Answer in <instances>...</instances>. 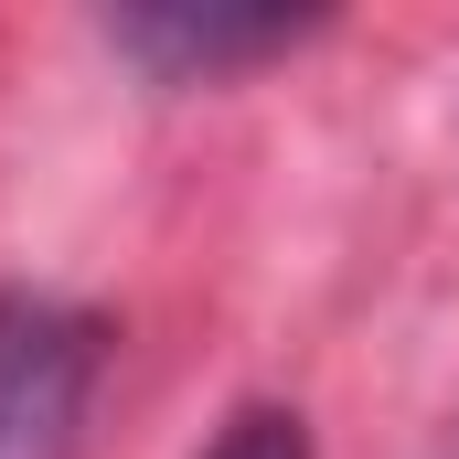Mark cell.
Masks as SVG:
<instances>
[{
    "label": "cell",
    "instance_id": "obj_1",
    "mask_svg": "<svg viewBox=\"0 0 459 459\" xmlns=\"http://www.w3.org/2000/svg\"><path fill=\"white\" fill-rule=\"evenodd\" d=\"M97 385V321L65 299H0V459H75V417Z\"/></svg>",
    "mask_w": 459,
    "mask_h": 459
},
{
    "label": "cell",
    "instance_id": "obj_2",
    "mask_svg": "<svg viewBox=\"0 0 459 459\" xmlns=\"http://www.w3.org/2000/svg\"><path fill=\"white\" fill-rule=\"evenodd\" d=\"M117 43L150 65V75H171V86H214L235 65H256V54H289L299 32H310V11H235V0H150V11H117L108 22Z\"/></svg>",
    "mask_w": 459,
    "mask_h": 459
},
{
    "label": "cell",
    "instance_id": "obj_3",
    "mask_svg": "<svg viewBox=\"0 0 459 459\" xmlns=\"http://www.w3.org/2000/svg\"><path fill=\"white\" fill-rule=\"evenodd\" d=\"M204 459H310V428H299L289 406H246V417L214 428V449H204Z\"/></svg>",
    "mask_w": 459,
    "mask_h": 459
}]
</instances>
